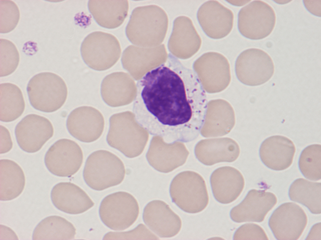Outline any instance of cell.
<instances>
[{
	"label": "cell",
	"mask_w": 321,
	"mask_h": 240,
	"mask_svg": "<svg viewBox=\"0 0 321 240\" xmlns=\"http://www.w3.org/2000/svg\"><path fill=\"white\" fill-rule=\"evenodd\" d=\"M83 154L79 146L67 139H60L49 148L45 157V165L52 174L61 177H70L80 169Z\"/></svg>",
	"instance_id": "cell-9"
},
{
	"label": "cell",
	"mask_w": 321,
	"mask_h": 240,
	"mask_svg": "<svg viewBox=\"0 0 321 240\" xmlns=\"http://www.w3.org/2000/svg\"><path fill=\"white\" fill-rule=\"evenodd\" d=\"M19 55L15 45L4 39L0 40V76L4 77L13 72L19 62Z\"/></svg>",
	"instance_id": "cell-29"
},
{
	"label": "cell",
	"mask_w": 321,
	"mask_h": 240,
	"mask_svg": "<svg viewBox=\"0 0 321 240\" xmlns=\"http://www.w3.org/2000/svg\"><path fill=\"white\" fill-rule=\"evenodd\" d=\"M0 32L9 33L16 27L20 19V12L16 3L11 0L0 1Z\"/></svg>",
	"instance_id": "cell-30"
},
{
	"label": "cell",
	"mask_w": 321,
	"mask_h": 240,
	"mask_svg": "<svg viewBox=\"0 0 321 240\" xmlns=\"http://www.w3.org/2000/svg\"><path fill=\"white\" fill-rule=\"evenodd\" d=\"M119 41L113 35L102 31H96L87 35L81 47L82 58L90 68L103 71L113 67L121 54Z\"/></svg>",
	"instance_id": "cell-6"
},
{
	"label": "cell",
	"mask_w": 321,
	"mask_h": 240,
	"mask_svg": "<svg viewBox=\"0 0 321 240\" xmlns=\"http://www.w3.org/2000/svg\"><path fill=\"white\" fill-rule=\"evenodd\" d=\"M67 126L70 134L78 140L90 143L97 140L104 129V120L101 113L90 106H82L69 115Z\"/></svg>",
	"instance_id": "cell-12"
},
{
	"label": "cell",
	"mask_w": 321,
	"mask_h": 240,
	"mask_svg": "<svg viewBox=\"0 0 321 240\" xmlns=\"http://www.w3.org/2000/svg\"><path fill=\"white\" fill-rule=\"evenodd\" d=\"M234 240H268L264 229L254 223H246L240 227L235 232Z\"/></svg>",
	"instance_id": "cell-32"
},
{
	"label": "cell",
	"mask_w": 321,
	"mask_h": 240,
	"mask_svg": "<svg viewBox=\"0 0 321 240\" xmlns=\"http://www.w3.org/2000/svg\"><path fill=\"white\" fill-rule=\"evenodd\" d=\"M168 19L161 8L156 5L139 7L133 11L126 28L131 43L151 47L161 45L167 31Z\"/></svg>",
	"instance_id": "cell-2"
},
{
	"label": "cell",
	"mask_w": 321,
	"mask_h": 240,
	"mask_svg": "<svg viewBox=\"0 0 321 240\" xmlns=\"http://www.w3.org/2000/svg\"><path fill=\"white\" fill-rule=\"evenodd\" d=\"M277 202L276 196L272 193L252 189L240 204L232 209L231 218L238 223L262 222Z\"/></svg>",
	"instance_id": "cell-16"
},
{
	"label": "cell",
	"mask_w": 321,
	"mask_h": 240,
	"mask_svg": "<svg viewBox=\"0 0 321 240\" xmlns=\"http://www.w3.org/2000/svg\"><path fill=\"white\" fill-rule=\"evenodd\" d=\"M76 234V229L71 223L61 216H52L44 219L37 226L33 239L71 240Z\"/></svg>",
	"instance_id": "cell-25"
},
{
	"label": "cell",
	"mask_w": 321,
	"mask_h": 240,
	"mask_svg": "<svg viewBox=\"0 0 321 240\" xmlns=\"http://www.w3.org/2000/svg\"><path fill=\"white\" fill-rule=\"evenodd\" d=\"M25 179L21 168L8 159L0 160V200L8 201L19 196L25 185Z\"/></svg>",
	"instance_id": "cell-23"
},
{
	"label": "cell",
	"mask_w": 321,
	"mask_h": 240,
	"mask_svg": "<svg viewBox=\"0 0 321 240\" xmlns=\"http://www.w3.org/2000/svg\"><path fill=\"white\" fill-rule=\"evenodd\" d=\"M54 130L47 118L35 114L24 117L17 125L15 134L17 143L24 151L34 153L39 151L53 136Z\"/></svg>",
	"instance_id": "cell-11"
},
{
	"label": "cell",
	"mask_w": 321,
	"mask_h": 240,
	"mask_svg": "<svg viewBox=\"0 0 321 240\" xmlns=\"http://www.w3.org/2000/svg\"><path fill=\"white\" fill-rule=\"evenodd\" d=\"M125 174V167L121 159L105 150L91 153L86 160L83 171L86 184L97 191L119 184L123 181Z\"/></svg>",
	"instance_id": "cell-3"
},
{
	"label": "cell",
	"mask_w": 321,
	"mask_h": 240,
	"mask_svg": "<svg viewBox=\"0 0 321 240\" xmlns=\"http://www.w3.org/2000/svg\"><path fill=\"white\" fill-rule=\"evenodd\" d=\"M238 28L241 34L252 40L263 39L269 35L275 27V12L272 7L261 0H254L242 8L238 17Z\"/></svg>",
	"instance_id": "cell-8"
},
{
	"label": "cell",
	"mask_w": 321,
	"mask_h": 240,
	"mask_svg": "<svg viewBox=\"0 0 321 240\" xmlns=\"http://www.w3.org/2000/svg\"><path fill=\"white\" fill-rule=\"evenodd\" d=\"M27 91L31 105L35 109L51 113L60 109L67 99L66 84L58 75L51 72L38 73L29 80Z\"/></svg>",
	"instance_id": "cell-4"
},
{
	"label": "cell",
	"mask_w": 321,
	"mask_h": 240,
	"mask_svg": "<svg viewBox=\"0 0 321 240\" xmlns=\"http://www.w3.org/2000/svg\"><path fill=\"white\" fill-rule=\"evenodd\" d=\"M0 120L8 122L19 118L24 112L25 103L20 88L16 85L4 83L0 85Z\"/></svg>",
	"instance_id": "cell-26"
},
{
	"label": "cell",
	"mask_w": 321,
	"mask_h": 240,
	"mask_svg": "<svg viewBox=\"0 0 321 240\" xmlns=\"http://www.w3.org/2000/svg\"><path fill=\"white\" fill-rule=\"evenodd\" d=\"M169 192L173 201L188 213L200 212L209 203L205 181L200 175L195 172H188L177 176L171 184Z\"/></svg>",
	"instance_id": "cell-5"
},
{
	"label": "cell",
	"mask_w": 321,
	"mask_h": 240,
	"mask_svg": "<svg viewBox=\"0 0 321 240\" xmlns=\"http://www.w3.org/2000/svg\"><path fill=\"white\" fill-rule=\"evenodd\" d=\"M147 227L160 237L170 238L178 234L182 226L179 216L164 201L155 200L149 202L143 214Z\"/></svg>",
	"instance_id": "cell-15"
},
{
	"label": "cell",
	"mask_w": 321,
	"mask_h": 240,
	"mask_svg": "<svg viewBox=\"0 0 321 240\" xmlns=\"http://www.w3.org/2000/svg\"><path fill=\"white\" fill-rule=\"evenodd\" d=\"M89 12L97 24L108 29L120 26L126 18L129 9L127 0H89Z\"/></svg>",
	"instance_id": "cell-21"
},
{
	"label": "cell",
	"mask_w": 321,
	"mask_h": 240,
	"mask_svg": "<svg viewBox=\"0 0 321 240\" xmlns=\"http://www.w3.org/2000/svg\"><path fill=\"white\" fill-rule=\"evenodd\" d=\"M131 81L128 75L123 72H113L103 79L101 94L104 102L113 107L124 106L131 100Z\"/></svg>",
	"instance_id": "cell-22"
},
{
	"label": "cell",
	"mask_w": 321,
	"mask_h": 240,
	"mask_svg": "<svg viewBox=\"0 0 321 240\" xmlns=\"http://www.w3.org/2000/svg\"><path fill=\"white\" fill-rule=\"evenodd\" d=\"M140 212L138 202L131 194L119 191L105 197L99 209L103 223L113 230H125L137 220Z\"/></svg>",
	"instance_id": "cell-7"
},
{
	"label": "cell",
	"mask_w": 321,
	"mask_h": 240,
	"mask_svg": "<svg viewBox=\"0 0 321 240\" xmlns=\"http://www.w3.org/2000/svg\"><path fill=\"white\" fill-rule=\"evenodd\" d=\"M236 69L249 78V85L257 86L268 81L275 71L273 61L270 56L259 49L251 48L244 51L238 57Z\"/></svg>",
	"instance_id": "cell-14"
},
{
	"label": "cell",
	"mask_w": 321,
	"mask_h": 240,
	"mask_svg": "<svg viewBox=\"0 0 321 240\" xmlns=\"http://www.w3.org/2000/svg\"><path fill=\"white\" fill-rule=\"evenodd\" d=\"M320 183L308 181L303 178L296 180L289 190L290 199L307 207L313 213H321Z\"/></svg>",
	"instance_id": "cell-27"
},
{
	"label": "cell",
	"mask_w": 321,
	"mask_h": 240,
	"mask_svg": "<svg viewBox=\"0 0 321 240\" xmlns=\"http://www.w3.org/2000/svg\"><path fill=\"white\" fill-rule=\"evenodd\" d=\"M177 62L163 63L137 82L133 107L136 123L169 144L195 139L205 116L196 108L195 77Z\"/></svg>",
	"instance_id": "cell-1"
},
{
	"label": "cell",
	"mask_w": 321,
	"mask_h": 240,
	"mask_svg": "<svg viewBox=\"0 0 321 240\" xmlns=\"http://www.w3.org/2000/svg\"><path fill=\"white\" fill-rule=\"evenodd\" d=\"M104 240H158V237L143 224H141L133 229L122 232H110L104 236Z\"/></svg>",
	"instance_id": "cell-31"
},
{
	"label": "cell",
	"mask_w": 321,
	"mask_h": 240,
	"mask_svg": "<svg viewBox=\"0 0 321 240\" xmlns=\"http://www.w3.org/2000/svg\"><path fill=\"white\" fill-rule=\"evenodd\" d=\"M133 113L126 111L112 115L106 140L111 147L128 157L131 156V118Z\"/></svg>",
	"instance_id": "cell-24"
},
{
	"label": "cell",
	"mask_w": 321,
	"mask_h": 240,
	"mask_svg": "<svg viewBox=\"0 0 321 240\" xmlns=\"http://www.w3.org/2000/svg\"><path fill=\"white\" fill-rule=\"evenodd\" d=\"M321 146L314 144L306 147L299 159V169L307 179L314 181L321 179Z\"/></svg>",
	"instance_id": "cell-28"
},
{
	"label": "cell",
	"mask_w": 321,
	"mask_h": 240,
	"mask_svg": "<svg viewBox=\"0 0 321 240\" xmlns=\"http://www.w3.org/2000/svg\"><path fill=\"white\" fill-rule=\"evenodd\" d=\"M308 218L303 209L292 202L276 209L269 220V227L278 240H297L306 227Z\"/></svg>",
	"instance_id": "cell-10"
},
{
	"label": "cell",
	"mask_w": 321,
	"mask_h": 240,
	"mask_svg": "<svg viewBox=\"0 0 321 240\" xmlns=\"http://www.w3.org/2000/svg\"><path fill=\"white\" fill-rule=\"evenodd\" d=\"M197 18L204 32L213 39L225 37L233 27V12L216 0H209L202 4L198 11Z\"/></svg>",
	"instance_id": "cell-13"
},
{
	"label": "cell",
	"mask_w": 321,
	"mask_h": 240,
	"mask_svg": "<svg viewBox=\"0 0 321 240\" xmlns=\"http://www.w3.org/2000/svg\"><path fill=\"white\" fill-rule=\"evenodd\" d=\"M201 43V38L190 18L180 16L175 20L168 43L169 50L173 55L181 59L190 58L198 51Z\"/></svg>",
	"instance_id": "cell-17"
},
{
	"label": "cell",
	"mask_w": 321,
	"mask_h": 240,
	"mask_svg": "<svg viewBox=\"0 0 321 240\" xmlns=\"http://www.w3.org/2000/svg\"><path fill=\"white\" fill-rule=\"evenodd\" d=\"M0 153L4 154L12 149L13 143L8 130L3 125H0Z\"/></svg>",
	"instance_id": "cell-33"
},
{
	"label": "cell",
	"mask_w": 321,
	"mask_h": 240,
	"mask_svg": "<svg viewBox=\"0 0 321 240\" xmlns=\"http://www.w3.org/2000/svg\"><path fill=\"white\" fill-rule=\"evenodd\" d=\"M211 184L215 198L223 204H229L236 200L244 186L241 173L230 168H220L214 171L211 177Z\"/></svg>",
	"instance_id": "cell-20"
},
{
	"label": "cell",
	"mask_w": 321,
	"mask_h": 240,
	"mask_svg": "<svg viewBox=\"0 0 321 240\" xmlns=\"http://www.w3.org/2000/svg\"><path fill=\"white\" fill-rule=\"evenodd\" d=\"M51 198L57 209L71 214L83 213L94 204L83 189L70 182H61L56 184L51 190Z\"/></svg>",
	"instance_id": "cell-19"
},
{
	"label": "cell",
	"mask_w": 321,
	"mask_h": 240,
	"mask_svg": "<svg viewBox=\"0 0 321 240\" xmlns=\"http://www.w3.org/2000/svg\"><path fill=\"white\" fill-rule=\"evenodd\" d=\"M296 151L295 146L291 140L285 136L276 135L262 142L259 155L262 162L267 167L281 171L292 164Z\"/></svg>",
	"instance_id": "cell-18"
}]
</instances>
